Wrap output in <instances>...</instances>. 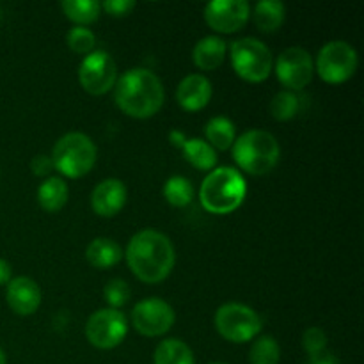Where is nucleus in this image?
I'll use <instances>...</instances> for the list:
<instances>
[{"instance_id": "obj_10", "label": "nucleus", "mask_w": 364, "mask_h": 364, "mask_svg": "<svg viewBox=\"0 0 364 364\" xmlns=\"http://www.w3.org/2000/svg\"><path fill=\"white\" fill-rule=\"evenodd\" d=\"M78 80L89 95L102 96L117 82V66L105 50H92L78 66Z\"/></svg>"}, {"instance_id": "obj_33", "label": "nucleus", "mask_w": 364, "mask_h": 364, "mask_svg": "<svg viewBox=\"0 0 364 364\" xmlns=\"http://www.w3.org/2000/svg\"><path fill=\"white\" fill-rule=\"evenodd\" d=\"M308 364H340L338 363V358L333 354L331 350H322V352H316V354L309 355V361Z\"/></svg>"}, {"instance_id": "obj_22", "label": "nucleus", "mask_w": 364, "mask_h": 364, "mask_svg": "<svg viewBox=\"0 0 364 364\" xmlns=\"http://www.w3.org/2000/svg\"><path fill=\"white\" fill-rule=\"evenodd\" d=\"M153 364H196L194 352L185 341L169 338L156 347Z\"/></svg>"}, {"instance_id": "obj_2", "label": "nucleus", "mask_w": 364, "mask_h": 364, "mask_svg": "<svg viewBox=\"0 0 364 364\" xmlns=\"http://www.w3.org/2000/svg\"><path fill=\"white\" fill-rule=\"evenodd\" d=\"M114 87L117 107L130 117L146 119L155 116L164 105L162 80L148 68H132L124 71Z\"/></svg>"}, {"instance_id": "obj_20", "label": "nucleus", "mask_w": 364, "mask_h": 364, "mask_svg": "<svg viewBox=\"0 0 364 364\" xmlns=\"http://www.w3.org/2000/svg\"><path fill=\"white\" fill-rule=\"evenodd\" d=\"M68 201V185L63 178L50 176L39 185L38 188V203L43 210L50 213H55L66 205Z\"/></svg>"}, {"instance_id": "obj_3", "label": "nucleus", "mask_w": 364, "mask_h": 364, "mask_svg": "<svg viewBox=\"0 0 364 364\" xmlns=\"http://www.w3.org/2000/svg\"><path fill=\"white\" fill-rule=\"evenodd\" d=\"M247 196L244 176L233 167H215L206 174L199 188L203 208L215 215L235 212Z\"/></svg>"}, {"instance_id": "obj_4", "label": "nucleus", "mask_w": 364, "mask_h": 364, "mask_svg": "<svg viewBox=\"0 0 364 364\" xmlns=\"http://www.w3.org/2000/svg\"><path fill=\"white\" fill-rule=\"evenodd\" d=\"M233 160L242 171L255 176L270 173L277 166L281 148L277 139L265 130H247L235 139Z\"/></svg>"}, {"instance_id": "obj_19", "label": "nucleus", "mask_w": 364, "mask_h": 364, "mask_svg": "<svg viewBox=\"0 0 364 364\" xmlns=\"http://www.w3.org/2000/svg\"><path fill=\"white\" fill-rule=\"evenodd\" d=\"M284 16H287V7L279 0H262L252 11L256 27L262 32H276L283 25Z\"/></svg>"}, {"instance_id": "obj_8", "label": "nucleus", "mask_w": 364, "mask_h": 364, "mask_svg": "<svg viewBox=\"0 0 364 364\" xmlns=\"http://www.w3.org/2000/svg\"><path fill=\"white\" fill-rule=\"evenodd\" d=\"M358 52L350 43L334 39L326 43L316 55V73L327 84H343L358 70Z\"/></svg>"}, {"instance_id": "obj_15", "label": "nucleus", "mask_w": 364, "mask_h": 364, "mask_svg": "<svg viewBox=\"0 0 364 364\" xmlns=\"http://www.w3.org/2000/svg\"><path fill=\"white\" fill-rule=\"evenodd\" d=\"M127 203V187L117 178L100 181L91 192V206L100 217H114L123 210Z\"/></svg>"}, {"instance_id": "obj_37", "label": "nucleus", "mask_w": 364, "mask_h": 364, "mask_svg": "<svg viewBox=\"0 0 364 364\" xmlns=\"http://www.w3.org/2000/svg\"><path fill=\"white\" fill-rule=\"evenodd\" d=\"M210 364H226V363H210Z\"/></svg>"}, {"instance_id": "obj_6", "label": "nucleus", "mask_w": 364, "mask_h": 364, "mask_svg": "<svg viewBox=\"0 0 364 364\" xmlns=\"http://www.w3.org/2000/svg\"><path fill=\"white\" fill-rule=\"evenodd\" d=\"M231 66L238 77L247 82H263L274 68V57L269 46L256 38H240L230 46Z\"/></svg>"}, {"instance_id": "obj_23", "label": "nucleus", "mask_w": 364, "mask_h": 364, "mask_svg": "<svg viewBox=\"0 0 364 364\" xmlns=\"http://www.w3.org/2000/svg\"><path fill=\"white\" fill-rule=\"evenodd\" d=\"M205 135L206 142L212 148L224 151V149H230L233 146L235 139H237V130H235V124L230 117L217 116L205 124Z\"/></svg>"}, {"instance_id": "obj_32", "label": "nucleus", "mask_w": 364, "mask_h": 364, "mask_svg": "<svg viewBox=\"0 0 364 364\" xmlns=\"http://www.w3.org/2000/svg\"><path fill=\"white\" fill-rule=\"evenodd\" d=\"M31 169L32 173H34V176H48V174L53 171L52 159H50L48 155L34 156L31 162Z\"/></svg>"}, {"instance_id": "obj_12", "label": "nucleus", "mask_w": 364, "mask_h": 364, "mask_svg": "<svg viewBox=\"0 0 364 364\" xmlns=\"http://www.w3.org/2000/svg\"><path fill=\"white\" fill-rule=\"evenodd\" d=\"M174 309L159 297H149L137 302L132 309V326L142 336H162L174 326Z\"/></svg>"}, {"instance_id": "obj_18", "label": "nucleus", "mask_w": 364, "mask_h": 364, "mask_svg": "<svg viewBox=\"0 0 364 364\" xmlns=\"http://www.w3.org/2000/svg\"><path fill=\"white\" fill-rule=\"evenodd\" d=\"M85 258L91 263L95 269H110V267L117 265L123 258V251H121L119 244L112 238L100 237L95 238L91 244L87 245L85 251Z\"/></svg>"}, {"instance_id": "obj_1", "label": "nucleus", "mask_w": 364, "mask_h": 364, "mask_svg": "<svg viewBox=\"0 0 364 364\" xmlns=\"http://www.w3.org/2000/svg\"><path fill=\"white\" fill-rule=\"evenodd\" d=\"M127 262L139 281L156 284L174 269L176 252L166 235L155 230H142L128 242Z\"/></svg>"}, {"instance_id": "obj_13", "label": "nucleus", "mask_w": 364, "mask_h": 364, "mask_svg": "<svg viewBox=\"0 0 364 364\" xmlns=\"http://www.w3.org/2000/svg\"><path fill=\"white\" fill-rule=\"evenodd\" d=\"M251 7L245 0H213L205 6V21L215 32L231 34L249 21Z\"/></svg>"}, {"instance_id": "obj_11", "label": "nucleus", "mask_w": 364, "mask_h": 364, "mask_svg": "<svg viewBox=\"0 0 364 364\" xmlns=\"http://www.w3.org/2000/svg\"><path fill=\"white\" fill-rule=\"evenodd\" d=\"M315 63L308 50L290 46L283 50L276 60V77L287 91H302L311 82Z\"/></svg>"}, {"instance_id": "obj_36", "label": "nucleus", "mask_w": 364, "mask_h": 364, "mask_svg": "<svg viewBox=\"0 0 364 364\" xmlns=\"http://www.w3.org/2000/svg\"><path fill=\"white\" fill-rule=\"evenodd\" d=\"M0 364H7L6 354H4V350H2V348H0Z\"/></svg>"}, {"instance_id": "obj_27", "label": "nucleus", "mask_w": 364, "mask_h": 364, "mask_svg": "<svg viewBox=\"0 0 364 364\" xmlns=\"http://www.w3.org/2000/svg\"><path fill=\"white\" fill-rule=\"evenodd\" d=\"M301 110V98L294 91H281L270 102V114L277 121H290Z\"/></svg>"}, {"instance_id": "obj_25", "label": "nucleus", "mask_w": 364, "mask_h": 364, "mask_svg": "<svg viewBox=\"0 0 364 364\" xmlns=\"http://www.w3.org/2000/svg\"><path fill=\"white\" fill-rule=\"evenodd\" d=\"M164 198L169 205L183 208V206L191 205L192 198H194V187L192 181L185 176H171L169 180L164 183Z\"/></svg>"}, {"instance_id": "obj_26", "label": "nucleus", "mask_w": 364, "mask_h": 364, "mask_svg": "<svg viewBox=\"0 0 364 364\" xmlns=\"http://www.w3.org/2000/svg\"><path fill=\"white\" fill-rule=\"evenodd\" d=\"M281 347L274 336H259L249 350V363L251 364H279Z\"/></svg>"}, {"instance_id": "obj_16", "label": "nucleus", "mask_w": 364, "mask_h": 364, "mask_svg": "<svg viewBox=\"0 0 364 364\" xmlns=\"http://www.w3.org/2000/svg\"><path fill=\"white\" fill-rule=\"evenodd\" d=\"M210 98H212V82L201 73L187 75L176 87L178 105L191 112L205 109Z\"/></svg>"}, {"instance_id": "obj_28", "label": "nucleus", "mask_w": 364, "mask_h": 364, "mask_svg": "<svg viewBox=\"0 0 364 364\" xmlns=\"http://www.w3.org/2000/svg\"><path fill=\"white\" fill-rule=\"evenodd\" d=\"M66 43L73 52L77 53H91L95 50L96 45V36L91 28L80 27V25H75L68 31L66 34Z\"/></svg>"}, {"instance_id": "obj_17", "label": "nucleus", "mask_w": 364, "mask_h": 364, "mask_svg": "<svg viewBox=\"0 0 364 364\" xmlns=\"http://www.w3.org/2000/svg\"><path fill=\"white\" fill-rule=\"evenodd\" d=\"M226 57V41L219 36H205L196 43L192 60L203 71L217 70Z\"/></svg>"}, {"instance_id": "obj_7", "label": "nucleus", "mask_w": 364, "mask_h": 364, "mask_svg": "<svg viewBox=\"0 0 364 364\" xmlns=\"http://www.w3.org/2000/svg\"><path fill=\"white\" fill-rule=\"evenodd\" d=\"M215 329L224 340L231 343H247L262 331V318L249 306L228 302L217 309Z\"/></svg>"}, {"instance_id": "obj_31", "label": "nucleus", "mask_w": 364, "mask_h": 364, "mask_svg": "<svg viewBox=\"0 0 364 364\" xmlns=\"http://www.w3.org/2000/svg\"><path fill=\"white\" fill-rule=\"evenodd\" d=\"M134 7H135L134 0H105V2L102 4V9H105L107 13L117 18L127 16Z\"/></svg>"}, {"instance_id": "obj_29", "label": "nucleus", "mask_w": 364, "mask_h": 364, "mask_svg": "<svg viewBox=\"0 0 364 364\" xmlns=\"http://www.w3.org/2000/svg\"><path fill=\"white\" fill-rule=\"evenodd\" d=\"M130 295H132L130 287H128L127 281L119 279V277L110 279L109 283L105 284V288H103V297H105L109 308L112 309L123 308V306L130 301Z\"/></svg>"}, {"instance_id": "obj_35", "label": "nucleus", "mask_w": 364, "mask_h": 364, "mask_svg": "<svg viewBox=\"0 0 364 364\" xmlns=\"http://www.w3.org/2000/svg\"><path fill=\"white\" fill-rule=\"evenodd\" d=\"M169 141L173 142V146H176V148H181V146H183V142L187 141V137H185V134H181V132L173 130L169 135Z\"/></svg>"}, {"instance_id": "obj_14", "label": "nucleus", "mask_w": 364, "mask_h": 364, "mask_svg": "<svg viewBox=\"0 0 364 364\" xmlns=\"http://www.w3.org/2000/svg\"><path fill=\"white\" fill-rule=\"evenodd\" d=\"M6 299L9 308L16 315L28 316L38 311L39 304H41V290L32 277L20 276L7 283Z\"/></svg>"}, {"instance_id": "obj_9", "label": "nucleus", "mask_w": 364, "mask_h": 364, "mask_svg": "<svg viewBox=\"0 0 364 364\" xmlns=\"http://www.w3.org/2000/svg\"><path fill=\"white\" fill-rule=\"evenodd\" d=\"M128 333V320L119 309L103 308L89 316L85 323L87 341L96 348L110 350L123 343Z\"/></svg>"}, {"instance_id": "obj_5", "label": "nucleus", "mask_w": 364, "mask_h": 364, "mask_svg": "<svg viewBox=\"0 0 364 364\" xmlns=\"http://www.w3.org/2000/svg\"><path fill=\"white\" fill-rule=\"evenodd\" d=\"M96 146L89 135L82 132H70L55 142L52 151L53 169L63 176L77 180L85 176L96 164Z\"/></svg>"}, {"instance_id": "obj_34", "label": "nucleus", "mask_w": 364, "mask_h": 364, "mask_svg": "<svg viewBox=\"0 0 364 364\" xmlns=\"http://www.w3.org/2000/svg\"><path fill=\"white\" fill-rule=\"evenodd\" d=\"M11 274H13V269H11L9 262H6L4 258H0V287L9 283Z\"/></svg>"}, {"instance_id": "obj_24", "label": "nucleus", "mask_w": 364, "mask_h": 364, "mask_svg": "<svg viewBox=\"0 0 364 364\" xmlns=\"http://www.w3.org/2000/svg\"><path fill=\"white\" fill-rule=\"evenodd\" d=\"M60 9L71 21H75L80 27H85V25L98 20L102 4L96 2V0H63Z\"/></svg>"}, {"instance_id": "obj_30", "label": "nucleus", "mask_w": 364, "mask_h": 364, "mask_svg": "<svg viewBox=\"0 0 364 364\" xmlns=\"http://www.w3.org/2000/svg\"><path fill=\"white\" fill-rule=\"evenodd\" d=\"M302 348L308 352L309 355L322 352L327 348V336L320 327H309L302 334Z\"/></svg>"}, {"instance_id": "obj_21", "label": "nucleus", "mask_w": 364, "mask_h": 364, "mask_svg": "<svg viewBox=\"0 0 364 364\" xmlns=\"http://www.w3.org/2000/svg\"><path fill=\"white\" fill-rule=\"evenodd\" d=\"M185 159L199 171H212L217 166V153L205 139H187L181 146Z\"/></svg>"}]
</instances>
